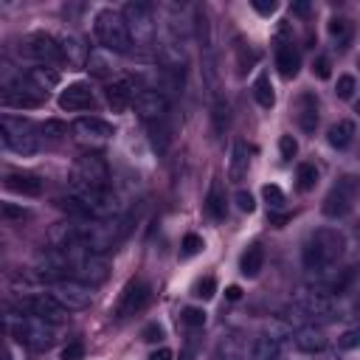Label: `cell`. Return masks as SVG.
<instances>
[{"mask_svg": "<svg viewBox=\"0 0 360 360\" xmlns=\"http://www.w3.org/2000/svg\"><path fill=\"white\" fill-rule=\"evenodd\" d=\"M340 256H343V236L332 228H321V231L309 233V239L304 242V250H301L304 267L312 276H332Z\"/></svg>", "mask_w": 360, "mask_h": 360, "instance_id": "obj_1", "label": "cell"}, {"mask_svg": "<svg viewBox=\"0 0 360 360\" xmlns=\"http://www.w3.org/2000/svg\"><path fill=\"white\" fill-rule=\"evenodd\" d=\"M107 183H110V169H107V160L101 155L90 152L73 163L70 194H104Z\"/></svg>", "mask_w": 360, "mask_h": 360, "instance_id": "obj_2", "label": "cell"}, {"mask_svg": "<svg viewBox=\"0 0 360 360\" xmlns=\"http://www.w3.org/2000/svg\"><path fill=\"white\" fill-rule=\"evenodd\" d=\"M93 31H96V39L104 45V51H110V53H127L132 48L129 34H127V22H124L121 11H115V8H101L96 14Z\"/></svg>", "mask_w": 360, "mask_h": 360, "instance_id": "obj_3", "label": "cell"}, {"mask_svg": "<svg viewBox=\"0 0 360 360\" xmlns=\"http://www.w3.org/2000/svg\"><path fill=\"white\" fill-rule=\"evenodd\" d=\"M3 132H6V146L17 155H34L42 149V132L39 124L28 118H3Z\"/></svg>", "mask_w": 360, "mask_h": 360, "instance_id": "obj_4", "label": "cell"}, {"mask_svg": "<svg viewBox=\"0 0 360 360\" xmlns=\"http://www.w3.org/2000/svg\"><path fill=\"white\" fill-rule=\"evenodd\" d=\"M129 34V45L135 48H149L155 42V20H152V6L146 3H127L121 11Z\"/></svg>", "mask_w": 360, "mask_h": 360, "instance_id": "obj_5", "label": "cell"}, {"mask_svg": "<svg viewBox=\"0 0 360 360\" xmlns=\"http://www.w3.org/2000/svg\"><path fill=\"white\" fill-rule=\"evenodd\" d=\"M292 309L298 312V318H307L309 323H321V321H335L340 318V307L332 295L321 292V290H309L301 292L292 304Z\"/></svg>", "mask_w": 360, "mask_h": 360, "instance_id": "obj_6", "label": "cell"}, {"mask_svg": "<svg viewBox=\"0 0 360 360\" xmlns=\"http://www.w3.org/2000/svg\"><path fill=\"white\" fill-rule=\"evenodd\" d=\"M11 335H14L22 346L42 352V349H48V346L53 343L56 329H53V323L42 321V318H37V315H22V318H17V321L11 323Z\"/></svg>", "mask_w": 360, "mask_h": 360, "instance_id": "obj_7", "label": "cell"}, {"mask_svg": "<svg viewBox=\"0 0 360 360\" xmlns=\"http://www.w3.org/2000/svg\"><path fill=\"white\" fill-rule=\"evenodd\" d=\"M20 56H25L34 65H62L59 53V39L51 34H31L20 42Z\"/></svg>", "mask_w": 360, "mask_h": 360, "instance_id": "obj_8", "label": "cell"}, {"mask_svg": "<svg viewBox=\"0 0 360 360\" xmlns=\"http://www.w3.org/2000/svg\"><path fill=\"white\" fill-rule=\"evenodd\" d=\"M76 242L84 245L90 253H104V250H110L118 242V231L110 222L90 219V222L76 225Z\"/></svg>", "mask_w": 360, "mask_h": 360, "instance_id": "obj_9", "label": "cell"}, {"mask_svg": "<svg viewBox=\"0 0 360 360\" xmlns=\"http://www.w3.org/2000/svg\"><path fill=\"white\" fill-rule=\"evenodd\" d=\"M354 200H357V180L352 174L349 177H340L329 188V194L323 197V214L332 217V219H340V217H346L352 211Z\"/></svg>", "mask_w": 360, "mask_h": 360, "instance_id": "obj_10", "label": "cell"}, {"mask_svg": "<svg viewBox=\"0 0 360 360\" xmlns=\"http://www.w3.org/2000/svg\"><path fill=\"white\" fill-rule=\"evenodd\" d=\"M132 101H135V112H138V118H141L146 127L166 124V115H169V98H166L160 90H155V87L141 90V93H135Z\"/></svg>", "mask_w": 360, "mask_h": 360, "instance_id": "obj_11", "label": "cell"}, {"mask_svg": "<svg viewBox=\"0 0 360 360\" xmlns=\"http://www.w3.org/2000/svg\"><path fill=\"white\" fill-rule=\"evenodd\" d=\"M51 295H53L68 312H76V309L90 307V301H93V287L82 284L79 278H62V281H56V284L51 287Z\"/></svg>", "mask_w": 360, "mask_h": 360, "instance_id": "obj_12", "label": "cell"}, {"mask_svg": "<svg viewBox=\"0 0 360 360\" xmlns=\"http://www.w3.org/2000/svg\"><path fill=\"white\" fill-rule=\"evenodd\" d=\"M73 135L82 143H104L115 135V129H112L110 121H104L98 115H82V118L73 121Z\"/></svg>", "mask_w": 360, "mask_h": 360, "instance_id": "obj_13", "label": "cell"}, {"mask_svg": "<svg viewBox=\"0 0 360 360\" xmlns=\"http://www.w3.org/2000/svg\"><path fill=\"white\" fill-rule=\"evenodd\" d=\"M149 295H152V290H149V284H146V281H141V278L129 281V284L124 287V292H121L118 307H115V318L138 315V312L149 304Z\"/></svg>", "mask_w": 360, "mask_h": 360, "instance_id": "obj_14", "label": "cell"}, {"mask_svg": "<svg viewBox=\"0 0 360 360\" xmlns=\"http://www.w3.org/2000/svg\"><path fill=\"white\" fill-rule=\"evenodd\" d=\"M45 93L37 90L25 76H20L8 90H6V107H17V110H37L42 107Z\"/></svg>", "mask_w": 360, "mask_h": 360, "instance_id": "obj_15", "label": "cell"}, {"mask_svg": "<svg viewBox=\"0 0 360 360\" xmlns=\"http://www.w3.org/2000/svg\"><path fill=\"white\" fill-rule=\"evenodd\" d=\"M76 273H79V281H82V284L96 287V284H101V281L107 278V273H110V262H107L104 253H90V250H87V253L79 259Z\"/></svg>", "mask_w": 360, "mask_h": 360, "instance_id": "obj_16", "label": "cell"}, {"mask_svg": "<svg viewBox=\"0 0 360 360\" xmlns=\"http://www.w3.org/2000/svg\"><path fill=\"white\" fill-rule=\"evenodd\" d=\"M25 309L31 312V315H37V318H42V321H48V323H62L65 321V315H68V309L51 295V292H39V295H31L28 301H25Z\"/></svg>", "mask_w": 360, "mask_h": 360, "instance_id": "obj_17", "label": "cell"}, {"mask_svg": "<svg viewBox=\"0 0 360 360\" xmlns=\"http://www.w3.org/2000/svg\"><path fill=\"white\" fill-rule=\"evenodd\" d=\"M284 25L278 31V45H276V68L284 79H295L298 76V68H301V56H298V48L292 45V39L284 37Z\"/></svg>", "mask_w": 360, "mask_h": 360, "instance_id": "obj_18", "label": "cell"}, {"mask_svg": "<svg viewBox=\"0 0 360 360\" xmlns=\"http://www.w3.org/2000/svg\"><path fill=\"white\" fill-rule=\"evenodd\" d=\"M93 104H96L93 90H90V84H84V82H73V84H68V87L59 93V107L68 110V112H84V110H90Z\"/></svg>", "mask_w": 360, "mask_h": 360, "instance_id": "obj_19", "label": "cell"}, {"mask_svg": "<svg viewBox=\"0 0 360 360\" xmlns=\"http://www.w3.org/2000/svg\"><path fill=\"white\" fill-rule=\"evenodd\" d=\"M104 96H107V104L112 107V112H124L132 98H135V82L132 79H112L107 87H104Z\"/></svg>", "mask_w": 360, "mask_h": 360, "instance_id": "obj_20", "label": "cell"}, {"mask_svg": "<svg viewBox=\"0 0 360 360\" xmlns=\"http://www.w3.org/2000/svg\"><path fill=\"white\" fill-rule=\"evenodd\" d=\"M292 340H295L298 352H307V354L323 352V349H326V343H329L326 332H323L318 323H307V326H301V329L292 335Z\"/></svg>", "mask_w": 360, "mask_h": 360, "instance_id": "obj_21", "label": "cell"}, {"mask_svg": "<svg viewBox=\"0 0 360 360\" xmlns=\"http://www.w3.org/2000/svg\"><path fill=\"white\" fill-rule=\"evenodd\" d=\"M250 360H284L281 340H276V338H270V335L256 338L253 346H250Z\"/></svg>", "mask_w": 360, "mask_h": 360, "instance_id": "obj_22", "label": "cell"}, {"mask_svg": "<svg viewBox=\"0 0 360 360\" xmlns=\"http://www.w3.org/2000/svg\"><path fill=\"white\" fill-rule=\"evenodd\" d=\"M59 53H62V62H68V65H73V68L87 65V48H84L82 39H76V37H62V39H59Z\"/></svg>", "mask_w": 360, "mask_h": 360, "instance_id": "obj_23", "label": "cell"}, {"mask_svg": "<svg viewBox=\"0 0 360 360\" xmlns=\"http://www.w3.org/2000/svg\"><path fill=\"white\" fill-rule=\"evenodd\" d=\"M295 118H298V127L304 132H315V127H318V101H315L312 93H304L298 98V115Z\"/></svg>", "mask_w": 360, "mask_h": 360, "instance_id": "obj_24", "label": "cell"}, {"mask_svg": "<svg viewBox=\"0 0 360 360\" xmlns=\"http://www.w3.org/2000/svg\"><path fill=\"white\" fill-rule=\"evenodd\" d=\"M262 267H264V248H262L259 242H253V245L242 253V259H239V273H242L245 278H256Z\"/></svg>", "mask_w": 360, "mask_h": 360, "instance_id": "obj_25", "label": "cell"}, {"mask_svg": "<svg viewBox=\"0 0 360 360\" xmlns=\"http://www.w3.org/2000/svg\"><path fill=\"white\" fill-rule=\"evenodd\" d=\"M25 79H28L37 90L48 93V90H53V87L59 84V70L51 68V65H37V68H31V70L25 73Z\"/></svg>", "mask_w": 360, "mask_h": 360, "instance_id": "obj_26", "label": "cell"}, {"mask_svg": "<svg viewBox=\"0 0 360 360\" xmlns=\"http://www.w3.org/2000/svg\"><path fill=\"white\" fill-rule=\"evenodd\" d=\"M6 188L22 194V197H39L42 194V183L34 174H8L6 177Z\"/></svg>", "mask_w": 360, "mask_h": 360, "instance_id": "obj_27", "label": "cell"}, {"mask_svg": "<svg viewBox=\"0 0 360 360\" xmlns=\"http://www.w3.org/2000/svg\"><path fill=\"white\" fill-rule=\"evenodd\" d=\"M326 138H329V143H332L335 149H346V146L354 141V124L343 118V121H338V124L329 127Z\"/></svg>", "mask_w": 360, "mask_h": 360, "instance_id": "obj_28", "label": "cell"}, {"mask_svg": "<svg viewBox=\"0 0 360 360\" xmlns=\"http://www.w3.org/2000/svg\"><path fill=\"white\" fill-rule=\"evenodd\" d=\"M87 68L93 76H110L112 73V53L110 51H90L87 53Z\"/></svg>", "mask_w": 360, "mask_h": 360, "instance_id": "obj_29", "label": "cell"}, {"mask_svg": "<svg viewBox=\"0 0 360 360\" xmlns=\"http://www.w3.org/2000/svg\"><path fill=\"white\" fill-rule=\"evenodd\" d=\"M253 98H256V104L264 107V110L273 107L276 96H273V84H270V76H267V73H259V76H256V82H253Z\"/></svg>", "mask_w": 360, "mask_h": 360, "instance_id": "obj_30", "label": "cell"}, {"mask_svg": "<svg viewBox=\"0 0 360 360\" xmlns=\"http://www.w3.org/2000/svg\"><path fill=\"white\" fill-rule=\"evenodd\" d=\"M248 146L239 141L236 146H233V155H231V169H228V174H231V180H242L245 177V172H248Z\"/></svg>", "mask_w": 360, "mask_h": 360, "instance_id": "obj_31", "label": "cell"}, {"mask_svg": "<svg viewBox=\"0 0 360 360\" xmlns=\"http://www.w3.org/2000/svg\"><path fill=\"white\" fill-rule=\"evenodd\" d=\"M205 208H208V214H211L214 219H225V197H222V188H219V183H217V180H214V183H211V188H208Z\"/></svg>", "mask_w": 360, "mask_h": 360, "instance_id": "obj_32", "label": "cell"}, {"mask_svg": "<svg viewBox=\"0 0 360 360\" xmlns=\"http://www.w3.org/2000/svg\"><path fill=\"white\" fill-rule=\"evenodd\" d=\"M219 360H248V349L242 346V340H239L236 335L225 338V343H222V357H219Z\"/></svg>", "mask_w": 360, "mask_h": 360, "instance_id": "obj_33", "label": "cell"}, {"mask_svg": "<svg viewBox=\"0 0 360 360\" xmlns=\"http://www.w3.org/2000/svg\"><path fill=\"white\" fill-rule=\"evenodd\" d=\"M39 132H42V143H59L68 135L62 121H45V124H39Z\"/></svg>", "mask_w": 360, "mask_h": 360, "instance_id": "obj_34", "label": "cell"}, {"mask_svg": "<svg viewBox=\"0 0 360 360\" xmlns=\"http://www.w3.org/2000/svg\"><path fill=\"white\" fill-rule=\"evenodd\" d=\"M295 180H298V188H301V191H309V188L318 183V169H315V163H298Z\"/></svg>", "mask_w": 360, "mask_h": 360, "instance_id": "obj_35", "label": "cell"}, {"mask_svg": "<svg viewBox=\"0 0 360 360\" xmlns=\"http://www.w3.org/2000/svg\"><path fill=\"white\" fill-rule=\"evenodd\" d=\"M329 34H332L340 45H346L349 37H352V22H349L346 17H335V20H329Z\"/></svg>", "mask_w": 360, "mask_h": 360, "instance_id": "obj_36", "label": "cell"}, {"mask_svg": "<svg viewBox=\"0 0 360 360\" xmlns=\"http://www.w3.org/2000/svg\"><path fill=\"white\" fill-rule=\"evenodd\" d=\"M262 197L267 200L270 211H278V208H284V202H287V197H284V191H281L278 186H264V188H262Z\"/></svg>", "mask_w": 360, "mask_h": 360, "instance_id": "obj_37", "label": "cell"}, {"mask_svg": "<svg viewBox=\"0 0 360 360\" xmlns=\"http://www.w3.org/2000/svg\"><path fill=\"white\" fill-rule=\"evenodd\" d=\"M180 321H183L186 326H191V329H200V326L205 323V312H202L200 307H186V309L180 312Z\"/></svg>", "mask_w": 360, "mask_h": 360, "instance_id": "obj_38", "label": "cell"}, {"mask_svg": "<svg viewBox=\"0 0 360 360\" xmlns=\"http://www.w3.org/2000/svg\"><path fill=\"white\" fill-rule=\"evenodd\" d=\"M17 79H20V73L14 70V65L6 62V59H0V90H8Z\"/></svg>", "mask_w": 360, "mask_h": 360, "instance_id": "obj_39", "label": "cell"}, {"mask_svg": "<svg viewBox=\"0 0 360 360\" xmlns=\"http://www.w3.org/2000/svg\"><path fill=\"white\" fill-rule=\"evenodd\" d=\"M354 90H357V82H354V76L352 73H343V76H338V96L340 98H352L354 96Z\"/></svg>", "mask_w": 360, "mask_h": 360, "instance_id": "obj_40", "label": "cell"}, {"mask_svg": "<svg viewBox=\"0 0 360 360\" xmlns=\"http://www.w3.org/2000/svg\"><path fill=\"white\" fill-rule=\"evenodd\" d=\"M278 152H281V158H284V160H292V158H295V152H298L295 138H292V135H281V138H278Z\"/></svg>", "mask_w": 360, "mask_h": 360, "instance_id": "obj_41", "label": "cell"}, {"mask_svg": "<svg viewBox=\"0 0 360 360\" xmlns=\"http://www.w3.org/2000/svg\"><path fill=\"white\" fill-rule=\"evenodd\" d=\"M214 290H217L214 276H205V278H200V281L194 284V295H197V298H211V295H214Z\"/></svg>", "mask_w": 360, "mask_h": 360, "instance_id": "obj_42", "label": "cell"}, {"mask_svg": "<svg viewBox=\"0 0 360 360\" xmlns=\"http://www.w3.org/2000/svg\"><path fill=\"white\" fill-rule=\"evenodd\" d=\"M225 127H228V104L217 101V104H214V129L222 132Z\"/></svg>", "mask_w": 360, "mask_h": 360, "instance_id": "obj_43", "label": "cell"}, {"mask_svg": "<svg viewBox=\"0 0 360 360\" xmlns=\"http://www.w3.org/2000/svg\"><path fill=\"white\" fill-rule=\"evenodd\" d=\"M0 217H6V219H25V217H28V211H25L22 205H11V202H0Z\"/></svg>", "mask_w": 360, "mask_h": 360, "instance_id": "obj_44", "label": "cell"}, {"mask_svg": "<svg viewBox=\"0 0 360 360\" xmlns=\"http://www.w3.org/2000/svg\"><path fill=\"white\" fill-rule=\"evenodd\" d=\"M82 357H84L82 340H73V343H68V346L62 349V360H82Z\"/></svg>", "mask_w": 360, "mask_h": 360, "instance_id": "obj_45", "label": "cell"}, {"mask_svg": "<svg viewBox=\"0 0 360 360\" xmlns=\"http://www.w3.org/2000/svg\"><path fill=\"white\" fill-rule=\"evenodd\" d=\"M200 248H202V239H200L197 233H186V239H183V253H186V256H194Z\"/></svg>", "mask_w": 360, "mask_h": 360, "instance_id": "obj_46", "label": "cell"}, {"mask_svg": "<svg viewBox=\"0 0 360 360\" xmlns=\"http://www.w3.org/2000/svg\"><path fill=\"white\" fill-rule=\"evenodd\" d=\"M236 205H239V211H245V214H250V211L256 208L250 191H236Z\"/></svg>", "mask_w": 360, "mask_h": 360, "instance_id": "obj_47", "label": "cell"}, {"mask_svg": "<svg viewBox=\"0 0 360 360\" xmlns=\"http://www.w3.org/2000/svg\"><path fill=\"white\" fill-rule=\"evenodd\" d=\"M329 68H332V65H329V59H326V56H318L312 70L318 73V79H326V76H329Z\"/></svg>", "mask_w": 360, "mask_h": 360, "instance_id": "obj_48", "label": "cell"}, {"mask_svg": "<svg viewBox=\"0 0 360 360\" xmlns=\"http://www.w3.org/2000/svg\"><path fill=\"white\" fill-rule=\"evenodd\" d=\"M250 6H253L259 14H273V11H276V3H273V0H270V3H267V0H250Z\"/></svg>", "mask_w": 360, "mask_h": 360, "instance_id": "obj_49", "label": "cell"}, {"mask_svg": "<svg viewBox=\"0 0 360 360\" xmlns=\"http://www.w3.org/2000/svg\"><path fill=\"white\" fill-rule=\"evenodd\" d=\"M354 346H357V332H354V329L343 332V335H340V349H354Z\"/></svg>", "mask_w": 360, "mask_h": 360, "instance_id": "obj_50", "label": "cell"}, {"mask_svg": "<svg viewBox=\"0 0 360 360\" xmlns=\"http://www.w3.org/2000/svg\"><path fill=\"white\" fill-rule=\"evenodd\" d=\"M174 354H172V349H166V346H160V349H155L152 354H149V360H172Z\"/></svg>", "mask_w": 360, "mask_h": 360, "instance_id": "obj_51", "label": "cell"}, {"mask_svg": "<svg viewBox=\"0 0 360 360\" xmlns=\"http://www.w3.org/2000/svg\"><path fill=\"white\" fill-rule=\"evenodd\" d=\"M143 340H160V326H155V323L146 326L143 329Z\"/></svg>", "mask_w": 360, "mask_h": 360, "instance_id": "obj_52", "label": "cell"}, {"mask_svg": "<svg viewBox=\"0 0 360 360\" xmlns=\"http://www.w3.org/2000/svg\"><path fill=\"white\" fill-rule=\"evenodd\" d=\"M318 360H340V357H338V354H332V352H321V354H318Z\"/></svg>", "mask_w": 360, "mask_h": 360, "instance_id": "obj_53", "label": "cell"}, {"mask_svg": "<svg viewBox=\"0 0 360 360\" xmlns=\"http://www.w3.org/2000/svg\"><path fill=\"white\" fill-rule=\"evenodd\" d=\"M292 11H295V14H307V11H309V6H307V3H298Z\"/></svg>", "mask_w": 360, "mask_h": 360, "instance_id": "obj_54", "label": "cell"}, {"mask_svg": "<svg viewBox=\"0 0 360 360\" xmlns=\"http://www.w3.org/2000/svg\"><path fill=\"white\" fill-rule=\"evenodd\" d=\"M228 298L236 301V298H239V287H228Z\"/></svg>", "mask_w": 360, "mask_h": 360, "instance_id": "obj_55", "label": "cell"}, {"mask_svg": "<svg viewBox=\"0 0 360 360\" xmlns=\"http://www.w3.org/2000/svg\"><path fill=\"white\" fill-rule=\"evenodd\" d=\"M0 360H11V354H8V349L0 343Z\"/></svg>", "mask_w": 360, "mask_h": 360, "instance_id": "obj_56", "label": "cell"}, {"mask_svg": "<svg viewBox=\"0 0 360 360\" xmlns=\"http://www.w3.org/2000/svg\"><path fill=\"white\" fill-rule=\"evenodd\" d=\"M0 149H6V132H3V124H0Z\"/></svg>", "mask_w": 360, "mask_h": 360, "instance_id": "obj_57", "label": "cell"}]
</instances>
